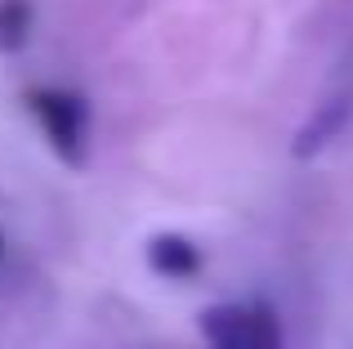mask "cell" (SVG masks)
<instances>
[{
  "instance_id": "6da1fadb",
  "label": "cell",
  "mask_w": 353,
  "mask_h": 349,
  "mask_svg": "<svg viewBox=\"0 0 353 349\" xmlns=\"http://www.w3.org/2000/svg\"><path fill=\"white\" fill-rule=\"evenodd\" d=\"M27 108H32L41 134L50 139L54 157L68 166H85V126H90V108L77 90H59V86H36L27 90Z\"/></svg>"
},
{
  "instance_id": "7a4b0ae2",
  "label": "cell",
  "mask_w": 353,
  "mask_h": 349,
  "mask_svg": "<svg viewBox=\"0 0 353 349\" xmlns=\"http://www.w3.org/2000/svg\"><path fill=\"white\" fill-rule=\"evenodd\" d=\"M197 327L210 349H277L282 345V332H277V318L268 305L224 300V305L201 309Z\"/></svg>"
},
{
  "instance_id": "3957f363",
  "label": "cell",
  "mask_w": 353,
  "mask_h": 349,
  "mask_svg": "<svg viewBox=\"0 0 353 349\" xmlns=\"http://www.w3.org/2000/svg\"><path fill=\"white\" fill-rule=\"evenodd\" d=\"M148 269L157 278H170V282H188L201 273V246L183 233H157L148 242Z\"/></svg>"
},
{
  "instance_id": "277c9868",
  "label": "cell",
  "mask_w": 353,
  "mask_h": 349,
  "mask_svg": "<svg viewBox=\"0 0 353 349\" xmlns=\"http://www.w3.org/2000/svg\"><path fill=\"white\" fill-rule=\"evenodd\" d=\"M349 117H353V99H345V94L331 99V103H322L318 112L309 117V126L295 134V157H313V152H322L349 126Z\"/></svg>"
},
{
  "instance_id": "5b68a950",
  "label": "cell",
  "mask_w": 353,
  "mask_h": 349,
  "mask_svg": "<svg viewBox=\"0 0 353 349\" xmlns=\"http://www.w3.org/2000/svg\"><path fill=\"white\" fill-rule=\"evenodd\" d=\"M32 41V0H0V54H18Z\"/></svg>"
},
{
  "instance_id": "8992f818",
  "label": "cell",
  "mask_w": 353,
  "mask_h": 349,
  "mask_svg": "<svg viewBox=\"0 0 353 349\" xmlns=\"http://www.w3.org/2000/svg\"><path fill=\"white\" fill-rule=\"evenodd\" d=\"M0 260H5V233H0Z\"/></svg>"
}]
</instances>
